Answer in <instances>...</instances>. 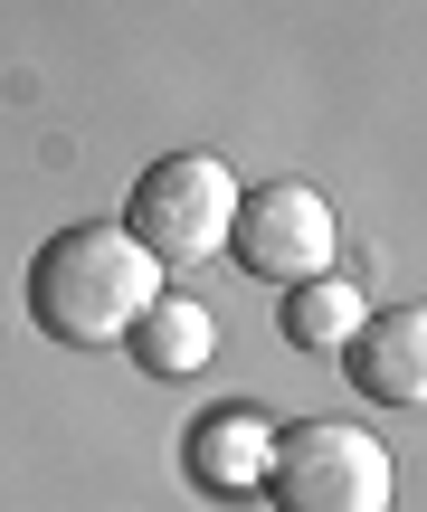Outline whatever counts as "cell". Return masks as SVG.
<instances>
[{
  "label": "cell",
  "mask_w": 427,
  "mask_h": 512,
  "mask_svg": "<svg viewBox=\"0 0 427 512\" xmlns=\"http://www.w3.org/2000/svg\"><path fill=\"white\" fill-rule=\"evenodd\" d=\"M342 370H352L380 408H418L427 399V313L418 304L361 313V332L342 342Z\"/></svg>",
  "instance_id": "5"
},
{
  "label": "cell",
  "mask_w": 427,
  "mask_h": 512,
  "mask_svg": "<svg viewBox=\"0 0 427 512\" xmlns=\"http://www.w3.org/2000/svg\"><path fill=\"white\" fill-rule=\"evenodd\" d=\"M361 332V285H342V275H304V285H285V342L295 351H342Z\"/></svg>",
  "instance_id": "8"
},
{
  "label": "cell",
  "mask_w": 427,
  "mask_h": 512,
  "mask_svg": "<svg viewBox=\"0 0 427 512\" xmlns=\"http://www.w3.org/2000/svg\"><path fill=\"white\" fill-rule=\"evenodd\" d=\"M152 294H162V266L124 238V219H76L29 256V313L67 351H124Z\"/></svg>",
  "instance_id": "1"
},
{
  "label": "cell",
  "mask_w": 427,
  "mask_h": 512,
  "mask_svg": "<svg viewBox=\"0 0 427 512\" xmlns=\"http://www.w3.org/2000/svg\"><path fill=\"white\" fill-rule=\"evenodd\" d=\"M266 446H276V418H257V408H209V418L190 427V446H181V475L200 484V494H219V503H247L266 484Z\"/></svg>",
  "instance_id": "6"
},
{
  "label": "cell",
  "mask_w": 427,
  "mask_h": 512,
  "mask_svg": "<svg viewBox=\"0 0 427 512\" xmlns=\"http://www.w3.org/2000/svg\"><path fill=\"white\" fill-rule=\"evenodd\" d=\"M333 209H323L314 181H266V190H238L228 209V256H238L257 285H304V275H333Z\"/></svg>",
  "instance_id": "4"
},
{
  "label": "cell",
  "mask_w": 427,
  "mask_h": 512,
  "mask_svg": "<svg viewBox=\"0 0 427 512\" xmlns=\"http://www.w3.org/2000/svg\"><path fill=\"white\" fill-rule=\"evenodd\" d=\"M228 209H238V181L219 152H162L124 190V238L152 266H200L209 247H228Z\"/></svg>",
  "instance_id": "3"
},
{
  "label": "cell",
  "mask_w": 427,
  "mask_h": 512,
  "mask_svg": "<svg viewBox=\"0 0 427 512\" xmlns=\"http://www.w3.org/2000/svg\"><path fill=\"white\" fill-rule=\"evenodd\" d=\"M257 494L276 512H390V446L371 427H352V418L276 427Z\"/></svg>",
  "instance_id": "2"
},
{
  "label": "cell",
  "mask_w": 427,
  "mask_h": 512,
  "mask_svg": "<svg viewBox=\"0 0 427 512\" xmlns=\"http://www.w3.org/2000/svg\"><path fill=\"white\" fill-rule=\"evenodd\" d=\"M124 351L152 370V380H190V370H209V351H219V323H209L190 294H171V285H162V294L143 304V323L124 332Z\"/></svg>",
  "instance_id": "7"
}]
</instances>
